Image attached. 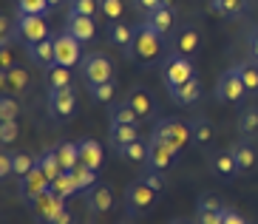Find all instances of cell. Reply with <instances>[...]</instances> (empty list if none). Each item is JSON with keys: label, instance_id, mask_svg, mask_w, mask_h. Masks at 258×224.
<instances>
[{"label": "cell", "instance_id": "51", "mask_svg": "<svg viewBox=\"0 0 258 224\" xmlns=\"http://www.w3.org/2000/svg\"><path fill=\"white\" fill-rule=\"evenodd\" d=\"M60 3H62V0H48V9H57Z\"/></svg>", "mask_w": 258, "mask_h": 224}, {"label": "cell", "instance_id": "48", "mask_svg": "<svg viewBox=\"0 0 258 224\" xmlns=\"http://www.w3.org/2000/svg\"><path fill=\"white\" fill-rule=\"evenodd\" d=\"M224 224H247V221H244L241 213H235V210L224 207Z\"/></svg>", "mask_w": 258, "mask_h": 224}, {"label": "cell", "instance_id": "5", "mask_svg": "<svg viewBox=\"0 0 258 224\" xmlns=\"http://www.w3.org/2000/svg\"><path fill=\"white\" fill-rule=\"evenodd\" d=\"M244 97H247V88H244V82H241L238 66L227 68V71L216 80V99H219V102H227V105H235V102H241Z\"/></svg>", "mask_w": 258, "mask_h": 224}, {"label": "cell", "instance_id": "16", "mask_svg": "<svg viewBox=\"0 0 258 224\" xmlns=\"http://www.w3.org/2000/svg\"><path fill=\"white\" fill-rule=\"evenodd\" d=\"M145 23L151 26V29H156L162 34V37H167L170 31H173V26H176V9H173V3H162L159 9H153L151 15H145Z\"/></svg>", "mask_w": 258, "mask_h": 224}, {"label": "cell", "instance_id": "34", "mask_svg": "<svg viewBox=\"0 0 258 224\" xmlns=\"http://www.w3.org/2000/svg\"><path fill=\"white\" fill-rule=\"evenodd\" d=\"M51 190L60 196V199H66V202H69L74 193H80V190H77V185H74V176H71V171H62L60 176L51 182Z\"/></svg>", "mask_w": 258, "mask_h": 224}, {"label": "cell", "instance_id": "33", "mask_svg": "<svg viewBox=\"0 0 258 224\" xmlns=\"http://www.w3.org/2000/svg\"><path fill=\"white\" fill-rule=\"evenodd\" d=\"M46 85L48 91H57V88H69L71 85V68L66 66H51L46 74Z\"/></svg>", "mask_w": 258, "mask_h": 224}, {"label": "cell", "instance_id": "36", "mask_svg": "<svg viewBox=\"0 0 258 224\" xmlns=\"http://www.w3.org/2000/svg\"><path fill=\"white\" fill-rule=\"evenodd\" d=\"M37 164L43 167V173L48 176V182H54V179H57V176L62 173L60 156H57V150H54V148H51V150H46V153H43V156L37 159Z\"/></svg>", "mask_w": 258, "mask_h": 224}, {"label": "cell", "instance_id": "45", "mask_svg": "<svg viewBox=\"0 0 258 224\" xmlns=\"http://www.w3.org/2000/svg\"><path fill=\"white\" fill-rule=\"evenodd\" d=\"M15 139H17V120L0 122V142H3V145H12Z\"/></svg>", "mask_w": 258, "mask_h": 224}, {"label": "cell", "instance_id": "44", "mask_svg": "<svg viewBox=\"0 0 258 224\" xmlns=\"http://www.w3.org/2000/svg\"><path fill=\"white\" fill-rule=\"evenodd\" d=\"M99 12H102V17H108V20H119L122 12H125V3H122V0H102V3H99Z\"/></svg>", "mask_w": 258, "mask_h": 224}, {"label": "cell", "instance_id": "40", "mask_svg": "<svg viewBox=\"0 0 258 224\" xmlns=\"http://www.w3.org/2000/svg\"><path fill=\"white\" fill-rule=\"evenodd\" d=\"M17 114H20V105H17V99L12 97V94H3V97H0V122L17 120Z\"/></svg>", "mask_w": 258, "mask_h": 224}, {"label": "cell", "instance_id": "46", "mask_svg": "<svg viewBox=\"0 0 258 224\" xmlns=\"http://www.w3.org/2000/svg\"><path fill=\"white\" fill-rule=\"evenodd\" d=\"M15 173V153H0V176L6 179Z\"/></svg>", "mask_w": 258, "mask_h": 224}, {"label": "cell", "instance_id": "42", "mask_svg": "<svg viewBox=\"0 0 258 224\" xmlns=\"http://www.w3.org/2000/svg\"><path fill=\"white\" fill-rule=\"evenodd\" d=\"M37 167V159L29 156V153H15V176H20L23 179L26 173H31Z\"/></svg>", "mask_w": 258, "mask_h": 224}, {"label": "cell", "instance_id": "20", "mask_svg": "<svg viewBox=\"0 0 258 224\" xmlns=\"http://www.w3.org/2000/svg\"><path fill=\"white\" fill-rule=\"evenodd\" d=\"M125 102L134 108V111L139 114V120H151L153 117V111H156V105H153V97L148 94V91L142 88V85H137V88H131L128 91V97H125Z\"/></svg>", "mask_w": 258, "mask_h": 224}, {"label": "cell", "instance_id": "15", "mask_svg": "<svg viewBox=\"0 0 258 224\" xmlns=\"http://www.w3.org/2000/svg\"><path fill=\"white\" fill-rule=\"evenodd\" d=\"M85 204H88V213H91V216L108 213V210L114 207V193H111V187L102 185V182H97V185L85 193Z\"/></svg>", "mask_w": 258, "mask_h": 224}, {"label": "cell", "instance_id": "35", "mask_svg": "<svg viewBox=\"0 0 258 224\" xmlns=\"http://www.w3.org/2000/svg\"><path fill=\"white\" fill-rule=\"evenodd\" d=\"M238 71H241V82L244 88H247V94H252V97H258V63H238Z\"/></svg>", "mask_w": 258, "mask_h": 224}, {"label": "cell", "instance_id": "37", "mask_svg": "<svg viewBox=\"0 0 258 224\" xmlns=\"http://www.w3.org/2000/svg\"><path fill=\"white\" fill-rule=\"evenodd\" d=\"M111 122H119V125H139L142 120H139V114L122 99L119 105H114V111H111Z\"/></svg>", "mask_w": 258, "mask_h": 224}, {"label": "cell", "instance_id": "11", "mask_svg": "<svg viewBox=\"0 0 258 224\" xmlns=\"http://www.w3.org/2000/svg\"><path fill=\"white\" fill-rule=\"evenodd\" d=\"M207 167H210V173L216 176V179H221V182H233L235 176L241 173L238 171V164H235L233 150H216V153H210Z\"/></svg>", "mask_w": 258, "mask_h": 224}, {"label": "cell", "instance_id": "14", "mask_svg": "<svg viewBox=\"0 0 258 224\" xmlns=\"http://www.w3.org/2000/svg\"><path fill=\"white\" fill-rule=\"evenodd\" d=\"M54 54H57V66L71 68L74 63H80V40L62 31L60 37H54Z\"/></svg>", "mask_w": 258, "mask_h": 224}, {"label": "cell", "instance_id": "32", "mask_svg": "<svg viewBox=\"0 0 258 224\" xmlns=\"http://www.w3.org/2000/svg\"><path fill=\"white\" fill-rule=\"evenodd\" d=\"M54 150H57V156H60L62 171H71V167L80 164V142H60Z\"/></svg>", "mask_w": 258, "mask_h": 224}, {"label": "cell", "instance_id": "3", "mask_svg": "<svg viewBox=\"0 0 258 224\" xmlns=\"http://www.w3.org/2000/svg\"><path fill=\"white\" fill-rule=\"evenodd\" d=\"M162 34L156 29H151L148 23H139L137 26V34H134V48H131V60L137 63H151L159 57L162 51Z\"/></svg>", "mask_w": 258, "mask_h": 224}, {"label": "cell", "instance_id": "30", "mask_svg": "<svg viewBox=\"0 0 258 224\" xmlns=\"http://www.w3.org/2000/svg\"><path fill=\"white\" fill-rule=\"evenodd\" d=\"M0 82H3L6 91H23L26 85H29V74H26L20 66H12V68H6V71L0 74Z\"/></svg>", "mask_w": 258, "mask_h": 224}, {"label": "cell", "instance_id": "18", "mask_svg": "<svg viewBox=\"0 0 258 224\" xmlns=\"http://www.w3.org/2000/svg\"><path fill=\"white\" fill-rule=\"evenodd\" d=\"M66 31H69L71 37H77L80 43H88L97 34V20L85 17V15H69L66 17Z\"/></svg>", "mask_w": 258, "mask_h": 224}, {"label": "cell", "instance_id": "6", "mask_svg": "<svg viewBox=\"0 0 258 224\" xmlns=\"http://www.w3.org/2000/svg\"><path fill=\"white\" fill-rule=\"evenodd\" d=\"M83 74H85V82L88 85H99V82H111L114 80V66H111V60H108L105 54H88V57H83Z\"/></svg>", "mask_w": 258, "mask_h": 224}, {"label": "cell", "instance_id": "21", "mask_svg": "<svg viewBox=\"0 0 258 224\" xmlns=\"http://www.w3.org/2000/svg\"><path fill=\"white\" fill-rule=\"evenodd\" d=\"M199 45H202V34H199L196 26H182V31L176 34V51L193 60L199 51Z\"/></svg>", "mask_w": 258, "mask_h": 224}, {"label": "cell", "instance_id": "13", "mask_svg": "<svg viewBox=\"0 0 258 224\" xmlns=\"http://www.w3.org/2000/svg\"><path fill=\"white\" fill-rule=\"evenodd\" d=\"M46 190H51V182H48V176L43 173V167H40V164L20 179V196H23V202H29V204L34 202L37 196H43Z\"/></svg>", "mask_w": 258, "mask_h": 224}, {"label": "cell", "instance_id": "2", "mask_svg": "<svg viewBox=\"0 0 258 224\" xmlns=\"http://www.w3.org/2000/svg\"><path fill=\"white\" fill-rule=\"evenodd\" d=\"M153 139H162L165 145H170L173 150L182 153L190 142H193V134H190V122H182V120H173V117H167V120H159L153 125Z\"/></svg>", "mask_w": 258, "mask_h": 224}, {"label": "cell", "instance_id": "23", "mask_svg": "<svg viewBox=\"0 0 258 224\" xmlns=\"http://www.w3.org/2000/svg\"><path fill=\"white\" fill-rule=\"evenodd\" d=\"M233 156H235V164H238V171L241 173H250L252 167H255V148L250 145V139H238V142L233 145Z\"/></svg>", "mask_w": 258, "mask_h": 224}, {"label": "cell", "instance_id": "7", "mask_svg": "<svg viewBox=\"0 0 258 224\" xmlns=\"http://www.w3.org/2000/svg\"><path fill=\"white\" fill-rule=\"evenodd\" d=\"M17 37L26 45L40 43L48 37V23L43 15H17Z\"/></svg>", "mask_w": 258, "mask_h": 224}, {"label": "cell", "instance_id": "19", "mask_svg": "<svg viewBox=\"0 0 258 224\" xmlns=\"http://www.w3.org/2000/svg\"><path fill=\"white\" fill-rule=\"evenodd\" d=\"M26 51H29V60L34 63V66H40V68L57 66V54H54V40H51V37L40 40V43L26 45Z\"/></svg>", "mask_w": 258, "mask_h": 224}, {"label": "cell", "instance_id": "47", "mask_svg": "<svg viewBox=\"0 0 258 224\" xmlns=\"http://www.w3.org/2000/svg\"><path fill=\"white\" fill-rule=\"evenodd\" d=\"M165 0H134V6H137V12H142V15H151L153 9H159Z\"/></svg>", "mask_w": 258, "mask_h": 224}, {"label": "cell", "instance_id": "41", "mask_svg": "<svg viewBox=\"0 0 258 224\" xmlns=\"http://www.w3.org/2000/svg\"><path fill=\"white\" fill-rule=\"evenodd\" d=\"M48 0H17V15H43Z\"/></svg>", "mask_w": 258, "mask_h": 224}, {"label": "cell", "instance_id": "22", "mask_svg": "<svg viewBox=\"0 0 258 224\" xmlns=\"http://www.w3.org/2000/svg\"><path fill=\"white\" fill-rule=\"evenodd\" d=\"M190 134H193V142H196L199 148H207V145H213V139H216V125H213L207 117H193V120H190Z\"/></svg>", "mask_w": 258, "mask_h": 224}, {"label": "cell", "instance_id": "43", "mask_svg": "<svg viewBox=\"0 0 258 224\" xmlns=\"http://www.w3.org/2000/svg\"><path fill=\"white\" fill-rule=\"evenodd\" d=\"M139 179H142V182H148V185H151L153 190H159V193H162V190H165V187H167V179H165V173H162V171H153V167H145V171H142V176H139Z\"/></svg>", "mask_w": 258, "mask_h": 224}, {"label": "cell", "instance_id": "4", "mask_svg": "<svg viewBox=\"0 0 258 224\" xmlns=\"http://www.w3.org/2000/svg\"><path fill=\"white\" fill-rule=\"evenodd\" d=\"M162 77H165V85L170 91L179 88V85H184L187 80H193V77H196L193 60H190V57H184V54H179V51H173L165 63H162Z\"/></svg>", "mask_w": 258, "mask_h": 224}, {"label": "cell", "instance_id": "38", "mask_svg": "<svg viewBox=\"0 0 258 224\" xmlns=\"http://www.w3.org/2000/svg\"><path fill=\"white\" fill-rule=\"evenodd\" d=\"M99 3H102V0H71L69 15H85V17H94V20H97V15H102V12H99Z\"/></svg>", "mask_w": 258, "mask_h": 224}, {"label": "cell", "instance_id": "27", "mask_svg": "<svg viewBox=\"0 0 258 224\" xmlns=\"http://www.w3.org/2000/svg\"><path fill=\"white\" fill-rule=\"evenodd\" d=\"M235 128H238L241 139H255L258 136V108L255 105H250V108H244V111L238 114Z\"/></svg>", "mask_w": 258, "mask_h": 224}, {"label": "cell", "instance_id": "1", "mask_svg": "<svg viewBox=\"0 0 258 224\" xmlns=\"http://www.w3.org/2000/svg\"><path fill=\"white\" fill-rule=\"evenodd\" d=\"M156 199H159V190H153L142 179H134L125 187V210H128V216H137V218L148 216L153 210V204H156Z\"/></svg>", "mask_w": 258, "mask_h": 224}, {"label": "cell", "instance_id": "26", "mask_svg": "<svg viewBox=\"0 0 258 224\" xmlns=\"http://www.w3.org/2000/svg\"><path fill=\"white\" fill-rule=\"evenodd\" d=\"M244 9H247V0H210V12L219 15V17H224V20L241 17Z\"/></svg>", "mask_w": 258, "mask_h": 224}, {"label": "cell", "instance_id": "49", "mask_svg": "<svg viewBox=\"0 0 258 224\" xmlns=\"http://www.w3.org/2000/svg\"><path fill=\"white\" fill-rule=\"evenodd\" d=\"M48 224H71V210H69V207H62Z\"/></svg>", "mask_w": 258, "mask_h": 224}, {"label": "cell", "instance_id": "9", "mask_svg": "<svg viewBox=\"0 0 258 224\" xmlns=\"http://www.w3.org/2000/svg\"><path fill=\"white\" fill-rule=\"evenodd\" d=\"M48 111L54 114V120H71L77 111V94L74 88H57L48 91Z\"/></svg>", "mask_w": 258, "mask_h": 224}, {"label": "cell", "instance_id": "50", "mask_svg": "<svg viewBox=\"0 0 258 224\" xmlns=\"http://www.w3.org/2000/svg\"><path fill=\"white\" fill-rule=\"evenodd\" d=\"M250 57L258 63V29L250 31Z\"/></svg>", "mask_w": 258, "mask_h": 224}, {"label": "cell", "instance_id": "31", "mask_svg": "<svg viewBox=\"0 0 258 224\" xmlns=\"http://www.w3.org/2000/svg\"><path fill=\"white\" fill-rule=\"evenodd\" d=\"M71 176H74V185L80 193H88L94 185H97V171L94 167H88V164H77V167H71Z\"/></svg>", "mask_w": 258, "mask_h": 224}, {"label": "cell", "instance_id": "53", "mask_svg": "<svg viewBox=\"0 0 258 224\" xmlns=\"http://www.w3.org/2000/svg\"><path fill=\"white\" fill-rule=\"evenodd\" d=\"M71 224H74V221H71Z\"/></svg>", "mask_w": 258, "mask_h": 224}, {"label": "cell", "instance_id": "12", "mask_svg": "<svg viewBox=\"0 0 258 224\" xmlns=\"http://www.w3.org/2000/svg\"><path fill=\"white\" fill-rule=\"evenodd\" d=\"M196 224H224V204L219 196H199L196 202Z\"/></svg>", "mask_w": 258, "mask_h": 224}, {"label": "cell", "instance_id": "17", "mask_svg": "<svg viewBox=\"0 0 258 224\" xmlns=\"http://www.w3.org/2000/svg\"><path fill=\"white\" fill-rule=\"evenodd\" d=\"M134 34H137V29H131L128 23H122V20L108 23V40H111L128 60H131V48H134Z\"/></svg>", "mask_w": 258, "mask_h": 224}, {"label": "cell", "instance_id": "39", "mask_svg": "<svg viewBox=\"0 0 258 224\" xmlns=\"http://www.w3.org/2000/svg\"><path fill=\"white\" fill-rule=\"evenodd\" d=\"M88 94H91L94 102H111L114 99V80L99 82V85H88Z\"/></svg>", "mask_w": 258, "mask_h": 224}, {"label": "cell", "instance_id": "28", "mask_svg": "<svg viewBox=\"0 0 258 224\" xmlns=\"http://www.w3.org/2000/svg\"><path fill=\"white\" fill-rule=\"evenodd\" d=\"M148 148H151V142H145L142 136H139L137 142H131V145H125V148H119L116 153H119V159H125V162L145 164V162H148Z\"/></svg>", "mask_w": 258, "mask_h": 224}, {"label": "cell", "instance_id": "10", "mask_svg": "<svg viewBox=\"0 0 258 224\" xmlns=\"http://www.w3.org/2000/svg\"><path fill=\"white\" fill-rule=\"evenodd\" d=\"M29 207H31V213H34V218H37L40 224H48L62 207H66V199H60L54 190H46V193L37 196Z\"/></svg>", "mask_w": 258, "mask_h": 224}, {"label": "cell", "instance_id": "52", "mask_svg": "<svg viewBox=\"0 0 258 224\" xmlns=\"http://www.w3.org/2000/svg\"><path fill=\"white\" fill-rule=\"evenodd\" d=\"M170 224H190V221H184V218H173Z\"/></svg>", "mask_w": 258, "mask_h": 224}, {"label": "cell", "instance_id": "29", "mask_svg": "<svg viewBox=\"0 0 258 224\" xmlns=\"http://www.w3.org/2000/svg\"><path fill=\"white\" fill-rule=\"evenodd\" d=\"M80 162L94 167V171H99V167H102V148H99V142L83 139V142H80Z\"/></svg>", "mask_w": 258, "mask_h": 224}, {"label": "cell", "instance_id": "8", "mask_svg": "<svg viewBox=\"0 0 258 224\" xmlns=\"http://www.w3.org/2000/svg\"><path fill=\"white\" fill-rule=\"evenodd\" d=\"M176 162H179V150H173L170 145L162 142V139H153L151 136V148H148V162H145V167L167 173L170 167H176Z\"/></svg>", "mask_w": 258, "mask_h": 224}, {"label": "cell", "instance_id": "24", "mask_svg": "<svg viewBox=\"0 0 258 224\" xmlns=\"http://www.w3.org/2000/svg\"><path fill=\"white\" fill-rule=\"evenodd\" d=\"M202 97V82H199V77H193V80H187L184 85H179V88L170 91V99H173L176 105H193L196 99Z\"/></svg>", "mask_w": 258, "mask_h": 224}, {"label": "cell", "instance_id": "25", "mask_svg": "<svg viewBox=\"0 0 258 224\" xmlns=\"http://www.w3.org/2000/svg\"><path fill=\"white\" fill-rule=\"evenodd\" d=\"M137 139H139V125H119V122H111V148L114 150L137 142Z\"/></svg>", "mask_w": 258, "mask_h": 224}]
</instances>
